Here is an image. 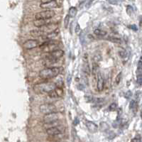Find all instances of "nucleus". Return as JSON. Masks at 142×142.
Instances as JSON below:
<instances>
[{
  "instance_id": "nucleus-17",
  "label": "nucleus",
  "mask_w": 142,
  "mask_h": 142,
  "mask_svg": "<svg viewBox=\"0 0 142 142\" xmlns=\"http://www.w3.org/2000/svg\"><path fill=\"white\" fill-rule=\"evenodd\" d=\"M57 35H58L57 32H56V31H53V32L47 34L45 36H43V38L47 39V40H53L54 38L57 36Z\"/></svg>"
},
{
  "instance_id": "nucleus-33",
  "label": "nucleus",
  "mask_w": 142,
  "mask_h": 142,
  "mask_svg": "<svg viewBox=\"0 0 142 142\" xmlns=\"http://www.w3.org/2000/svg\"><path fill=\"white\" fill-rule=\"evenodd\" d=\"M117 1L118 0H108V2L109 3L112 4H117Z\"/></svg>"
},
{
  "instance_id": "nucleus-25",
  "label": "nucleus",
  "mask_w": 142,
  "mask_h": 142,
  "mask_svg": "<svg viewBox=\"0 0 142 142\" xmlns=\"http://www.w3.org/2000/svg\"><path fill=\"white\" fill-rule=\"evenodd\" d=\"M117 108V105L116 103H112L111 105H109V109L110 111H114V110H115Z\"/></svg>"
},
{
  "instance_id": "nucleus-34",
  "label": "nucleus",
  "mask_w": 142,
  "mask_h": 142,
  "mask_svg": "<svg viewBox=\"0 0 142 142\" xmlns=\"http://www.w3.org/2000/svg\"><path fill=\"white\" fill-rule=\"evenodd\" d=\"M131 29H133L134 31H137V30H138V29H137V26H136V25H134V24L131 26Z\"/></svg>"
},
{
  "instance_id": "nucleus-24",
  "label": "nucleus",
  "mask_w": 142,
  "mask_h": 142,
  "mask_svg": "<svg viewBox=\"0 0 142 142\" xmlns=\"http://www.w3.org/2000/svg\"><path fill=\"white\" fill-rule=\"evenodd\" d=\"M121 72H120L119 73H118V75H117V77H116V79H115V81H116V83L117 84H119L120 83V81H121Z\"/></svg>"
},
{
  "instance_id": "nucleus-36",
  "label": "nucleus",
  "mask_w": 142,
  "mask_h": 142,
  "mask_svg": "<svg viewBox=\"0 0 142 142\" xmlns=\"http://www.w3.org/2000/svg\"><path fill=\"white\" fill-rule=\"evenodd\" d=\"M51 1H54V0H41V3H46V2H49Z\"/></svg>"
},
{
  "instance_id": "nucleus-26",
  "label": "nucleus",
  "mask_w": 142,
  "mask_h": 142,
  "mask_svg": "<svg viewBox=\"0 0 142 142\" xmlns=\"http://www.w3.org/2000/svg\"><path fill=\"white\" fill-rule=\"evenodd\" d=\"M137 83L141 86V83H142V76H141V73H139L138 75H137Z\"/></svg>"
},
{
  "instance_id": "nucleus-10",
  "label": "nucleus",
  "mask_w": 142,
  "mask_h": 142,
  "mask_svg": "<svg viewBox=\"0 0 142 142\" xmlns=\"http://www.w3.org/2000/svg\"><path fill=\"white\" fill-rule=\"evenodd\" d=\"M57 29H58V26H57V24H54L50 23V24H48V25L40 28L39 29L41 30L44 34L46 33V32H47V34H48V33H51V32L55 31V30H57Z\"/></svg>"
},
{
  "instance_id": "nucleus-28",
  "label": "nucleus",
  "mask_w": 142,
  "mask_h": 142,
  "mask_svg": "<svg viewBox=\"0 0 142 142\" xmlns=\"http://www.w3.org/2000/svg\"><path fill=\"white\" fill-rule=\"evenodd\" d=\"M75 33L77 34H79L80 33V31H81V29H80V26L78 24H77V25L75 26Z\"/></svg>"
},
{
  "instance_id": "nucleus-3",
  "label": "nucleus",
  "mask_w": 142,
  "mask_h": 142,
  "mask_svg": "<svg viewBox=\"0 0 142 142\" xmlns=\"http://www.w3.org/2000/svg\"><path fill=\"white\" fill-rule=\"evenodd\" d=\"M58 46V42L56 41L50 40L48 41L45 42L41 46V50L44 53H50L52 51L57 50Z\"/></svg>"
},
{
  "instance_id": "nucleus-21",
  "label": "nucleus",
  "mask_w": 142,
  "mask_h": 142,
  "mask_svg": "<svg viewBox=\"0 0 142 142\" xmlns=\"http://www.w3.org/2000/svg\"><path fill=\"white\" fill-rule=\"evenodd\" d=\"M69 21H70V17L68 16V14L65 16V19H64V25H65V28H67L68 24H69Z\"/></svg>"
},
{
  "instance_id": "nucleus-19",
  "label": "nucleus",
  "mask_w": 142,
  "mask_h": 142,
  "mask_svg": "<svg viewBox=\"0 0 142 142\" xmlns=\"http://www.w3.org/2000/svg\"><path fill=\"white\" fill-rule=\"evenodd\" d=\"M108 40H109L112 43H121V39L117 36H111L108 38Z\"/></svg>"
},
{
  "instance_id": "nucleus-29",
  "label": "nucleus",
  "mask_w": 142,
  "mask_h": 142,
  "mask_svg": "<svg viewBox=\"0 0 142 142\" xmlns=\"http://www.w3.org/2000/svg\"><path fill=\"white\" fill-rule=\"evenodd\" d=\"M138 70L139 72V73H141V58L139 59V60H138Z\"/></svg>"
},
{
  "instance_id": "nucleus-6",
  "label": "nucleus",
  "mask_w": 142,
  "mask_h": 142,
  "mask_svg": "<svg viewBox=\"0 0 142 142\" xmlns=\"http://www.w3.org/2000/svg\"><path fill=\"white\" fill-rule=\"evenodd\" d=\"M59 119V114L58 112H52L49 114H46L43 117L44 123H49L53 121H57Z\"/></svg>"
},
{
  "instance_id": "nucleus-7",
  "label": "nucleus",
  "mask_w": 142,
  "mask_h": 142,
  "mask_svg": "<svg viewBox=\"0 0 142 142\" xmlns=\"http://www.w3.org/2000/svg\"><path fill=\"white\" fill-rule=\"evenodd\" d=\"M38 46V42L34 39H29L27 40L23 43V47L26 50H31L36 48Z\"/></svg>"
},
{
  "instance_id": "nucleus-13",
  "label": "nucleus",
  "mask_w": 142,
  "mask_h": 142,
  "mask_svg": "<svg viewBox=\"0 0 142 142\" xmlns=\"http://www.w3.org/2000/svg\"><path fill=\"white\" fill-rule=\"evenodd\" d=\"M85 125L87 126L88 129L89 130V131H90L91 133H95L98 130V126L92 121L87 120L85 121Z\"/></svg>"
},
{
  "instance_id": "nucleus-1",
  "label": "nucleus",
  "mask_w": 142,
  "mask_h": 142,
  "mask_svg": "<svg viewBox=\"0 0 142 142\" xmlns=\"http://www.w3.org/2000/svg\"><path fill=\"white\" fill-rule=\"evenodd\" d=\"M60 73V67H46L39 73L40 78L43 80H49L57 77Z\"/></svg>"
},
{
  "instance_id": "nucleus-16",
  "label": "nucleus",
  "mask_w": 142,
  "mask_h": 142,
  "mask_svg": "<svg viewBox=\"0 0 142 142\" xmlns=\"http://www.w3.org/2000/svg\"><path fill=\"white\" fill-rule=\"evenodd\" d=\"M94 34H95L97 36H100V37H104L107 35V31H105L104 30L100 29H96L94 30Z\"/></svg>"
},
{
  "instance_id": "nucleus-2",
  "label": "nucleus",
  "mask_w": 142,
  "mask_h": 142,
  "mask_svg": "<svg viewBox=\"0 0 142 142\" xmlns=\"http://www.w3.org/2000/svg\"><path fill=\"white\" fill-rule=\"evenodd\" d=\"M56 88L55 84L53 83H42L34 85V90L37 93H47L48 94Z\"/></svg>"
},
{
  "instance_id": "nucleus-32",
  "label": "nucleus",
  "mask_w": 142,
  "mask_h": 142,
  "mask_svg": "<svg viewBox=\"0 0 142 142\" xmlns=\"http://www.w3.org/2000/svg\"><path fill=\"white\" fill-rule=\"evenodd\" d=\"M131 142H141V138L139 137H135V138L131 139Z\"/></svg>"
},
{
  "instance_id": "nucleus-30",
  "label": "nucleus",
  "mask_w": 142,
  "mask_h": 142,
  "mask_svg": "<svg viewBox=\"0 0 142 142\" xmlns=\"http://www.w3.org/2000/svg\"><path fill=\"white\" fill-rule=\"evenodd\" d=\"M131 95H132V92H131V91H128L127 92H126L125 94V97L126 98V99H129L130 97H131Z\"/></svg>"
},
{
  "instance_id": "nucleus-4",
  "label": "nucleus",
  "mask_w": 142,
  "mask_h": 142,
  "mask_svg": "<svg viewBox=\"0 0 142 142\" xmlns=\"http://www.w3.org/2000/svg\"><path fill=\"white\" fill-rule=\"evenodd\" d=\"M55 12L53 10H45L36 14L35 19H50L55 16Z\"/></svg>"
},
{
  "instance_id": "nucleus-22",
  "label": "nucleus",
  "mask_w": 142,
  "mask_h": 142,
  "mask_svg": "<svg viewBox=\"0 0 142 142\" xmlns=\"http://www.w3.org/2000/svg\"><path fill=\"white\" fill-rule=\"evenodd\" d=\"M136 107H137V103H136V101L131 100V102H130V105H129L130 109H134L136 108Z\"/></svg>"
},
{
  "instance_id": "nucleus-12",
  "label": "nucleus",
  "mask_w": 142,
  "mask_h": 142,
  "mask_svg": "<svg viewBox=\"0 0 142 142\" xmlns=\"http://www.w3.org/2000/svg\"><path fill=\"white\" fill-rule=\"evenodd\" d=\"M34 25L38 28H41L45 26L50 24V19H35L34 21Z\"/></svg>"
},
{
  "instance_id": "nucleus-11",
  "label": "nucleus",
  "mask_w": 142,
  "mask_h": 142,
  "mask_svg": "<svg viewBox=\"0 0 142 142\" xmlns=\"http://www.w3.org/2000/svg\"><path fill=\"white\" fill-rule=\"evenodd\" d=\"M59 126H60L47 129H46V134L49 135L50 136H56V135L62 134V131L59 129Z\"/></svg>"
},
{
  "instance_id": "nucleus-9",
  "label": "nucleus",
  "mask_w": 142,
  "mask_h": 142,
  "mask_svg": "<svg viewBox=\"0 0 142 142\" xmlns=\"http://www.w3.org/2000/svg\"><path fill=\"white\" fill-rule=\"evenodd\" d=\"M58 7V4L56 2V1H51L49 2H46V3H41L40 4V7L42 9H44L46 10H51L52 9L57 8Z\"/></svg>"
},
{
  "instance_id": "nucleus-35",
  "label": "nucleus",
  "mask_w": 142,
  "mask_h": 142,
  "mask_svg": "<svg viewBox=\"0 0 142 142\" xmlns=\"http://www.w3.org/2000/svg\"><path fill=\"white\" fill-rule=\"evenodd\" d=\"M78 123H79L78 119V118H76V119H75V120H74V122H73V124H74V125H77V124H78Z\"/></svg>"
},
{
  "instance_id": "nucleus-14",
  "label": "nucleus",
  "mask_w": 142,
  "mask_h": 142,
  "mask_svg": "<svg viewBox=\"0 0 142 142\" xmlns=\"http://www.w3.org/2000/svg\"><path fill=\"white\" fill-rule=\"evenodd\" d=\"M30 34L34 37H39V36H43L44 33L40 29H34L30 31Z\"/></svg>"
},
{
  "instance_id": "nucleus-8",
  "label": "nucleus",
  "mask_w": 142,
  "mask_h": 142,
  "mask_svg": "<svg viewBox=\"0 0 142 142\" xmlns=\"http://www.w3.org/2000/svg\"><path fill=\"white\" fill-rule=\"evenodd\" d=\"M105 88V79L101 73H97V90L98 92L103 91Z\"/></svg>"
},
{
  "instance_id": "nucleus-27",
  "label": "nucleus",
  "mask_w": 142,
  "mask_h": 142,
  "mask_svg": "<svg viewBox=\"0 0 142 142\" xmlns=\"http://www.w3.org/2000/svg\"><path fill=\"white\" fill-rule=\"evenodd\" d=\"M126 12L128 13V14L131 15V14L133 13V8H132V7L130 6V5H129V6L127 7V8H126Z\"/></svg>"
},
{
  "instance_id": "nucleus-37",
  "label": "nucleus",
  "mask_w": 142,
  "mask_h": 142,
  "mask_svg": "<svg viewBox=\"0 0 142 142\" xmlns=\"http://www.w3.org/2000/svg\"><path fill=\"white\" fill-rule=\"evenodd\" d=\"M54 142H65V141H55Z\"/></svg>"
},
{
  "instance_id": "nucleus-15",
  "label": "nucleus",
  "mask_w": 142,
  "mask_h": 142,
  "mask_svg": "<svg viewBox=\"0 0 142 142\" xmlns=\"http://www.w3.org/2000/svg\"><path fill=\"white\" fill-rule=\"evenodd\" d=\"M58 126H60V121H59V120L53 121V122H49V123H44V124H43L44 128H46V129H49V128H51V127Z\"/></svg>"
},
{
  "instance_id": "nucleus-5",
  "label": "nucleus",
  "mask_w": 142,
  "mask_h": 142,
  "mask_svg": "<svg viewBox=\"0 0 142 142\" xmlns=\"http://www.w3.org/2000/svg\"><path fill=\"white\" fill-rule=\"evenodd\" d=\"M39 110L41 113L46 114L49 113L55 112L56 110V107L53 104L46 103V104H43L39 107Z\"/></svg>"
},
{
  "instance_id": "nucleus-31",
  "label": "nucleus",
  "mask_w": 142,
  "mask_h": 142,
  "mask_svg": "<svg viewBox=\"0 0 142 142\" xmlns=\"http://www.w3.org/2000/svg\"><path fill=\"white\" fill-rule=\"evenodd\" d=\"M71 80H72V76H71V75H68L67 77V83L68 85H70Z\"/></svg>"
},
{
  "instance_id": "nucleus-20",
  "label": "nucleus",
  "mask_w": 142,
  "mask_h": 142,
  "mask_svg": "<svg viewBox=\"0 0 142 142\" xmlns=\"http://www.w3.org/2000/svg\"><path fill=\"white\" fill-rule=\"evenodd\" d=\"M55 92L56 93L58 97H62L63 95V91L61 88H58V87H56V88L55 89Z\"/></svg>"
},
{
  "instance_id": "nucleus-23",
  "label": "nucleus",
  "mask_w": 142,
  "mask_h": 142,
  "mask_svg": "<svg viewBox=\"0 0 142 142\" xmlns=\"http://www.w3.org/2000/svg\"><path fill=\"white\" fill-rule=\"evenodd\" d=\"M126 51L124 50H121L119 52V56L121 57L122 58H124L126 57Z\"/></svg>"
},
{
  "instance_id": "nucleus-18",
  "label": "nucleus",
  "mask_w": 142,
  "mask_h": 142,
  "mask_svg": "<svg viewBox=\"0 0 142 142\" xmlns=\"http://www.w3.org/2000/svg\"><path fill=\"white\" fill-rule=\"evenodd\" d=\"M77 12H78V10H77V9L74 7H72L70 8L69 9V13H68V16L70 17H72V18H73V17H75L76 16V14H77Z\"/></svg>"
}]
</instances>
